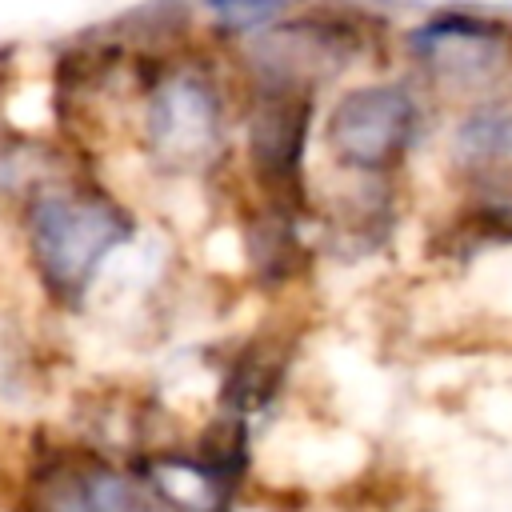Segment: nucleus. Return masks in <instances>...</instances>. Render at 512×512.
<instances>
[{"label":"nucleus","instance_id":"obj_1","mask_svg":"<svg viewBox=\"0 0 512 512\" xmlns=\"http://www.w3.org/2000/svg\"><path fill=\"white\" fill-rule=\"evenodd\" d=\"M132 232L136 224L116 196L68 176L48 180L20 204V236L36 276L52 296L72 304H84L100 268Z\"/></svg>","mask_w":512,"mask_h":512},{"label":"nucleus","instance_id":"obj_7","mask_svg":"<svg viewBox=\"0 0 512 512\" xmlns=\"http://www.w3.org/2000/svg\"><path fill=\"white\" fill-rule=\"evenodd\" d=\"M460 300L492 320H512V240L488 244L468 260Z\"/></svg>","mask_w":512,"mask_h":512},{"label":"nucleus","instance_id":"obj_4","mask_svg":"<svg viewBox=\"0 0 512 512\" xmlns=\"http://www.w3.org/2000/svg\"><path fill=\"white\" fill-rule=\"evenodd\" d=\"M412 80L440 100L476 104L512 84V24L476 12L424 16L404 36Z\"/></svg>","mask_w":512,"mask_h":512},{"label":"nucleus","instance_id":"obj_5","mask_svg":"<svg viewBox=\"0 0 512 512\" xmlns=\"http://www.w3.org/2000/svg\"><path fill=\"white\" fill-rule=\"evenodd\" d=\"M444 168L488 196L512 200V84L496 96L464 104L444 132Z\"/></svg>","mask_w":512,"mask_h":512},{"label":"nucleus","instance_id":"obj_6","mask_svg":"<svg viewBox=\"0 0 512 512\" xmlns=\"http://www.w3.org/2000/svg\"><path fill=\"white\" fill-rule=\"evenodd\" d=\"M276 464L280 480L324 488V484H344L368 464V444L348 432V428H328V424H300V420H280L272 436L264 440L260 464Z\"/></svg>","mask_w":512,"mask_h":512},{"label":"nucleus","instance_id":"obj_8","mask_svg":"<svg viewBox=\"0 0 512 512\" xmlns=\"http://www.w3.org/2000/svg\"><path fill=\"white\" fill-rule=\"evenodd\" d=\"M304 0H200V20L232 40H252L288 20Z\"/></svg>","mask_w":512,"mask_h":512},{"label":"nucleus","instance_id":"obj_2","mask_svg":"<svg viewBox=\"0 0 512 512\" xmlns=\"http://www.w3.org/2000/svg\"><path fill=\"white\" fill-rule=\"evenodd\" d=\"M424 100L428 92L400 76L340 84L320 124V148L336 176L348 184H388L420 148L428 124Z\"/></svg>","mask_w":512,"mask_h":512},{"label":"nucleus","instance_id":"obj_3","mask_svg":"<svg viewBox=\"0 0 512 512\" xmlns=\"http://www.w3.org/2000/svg\"><path fill=\"white\" fill-rule=\"evenodd\" d=\"M232 112L204 64H168L136 88V136L164 176H196L228 148Z\"/></svg>","mask_w":512,"mask_h":512}]
</instances>
